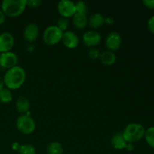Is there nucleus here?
Masks as SVG:
<instances>
[{
  "label": "nucleus",
  "mask_w": 154,
  "mask_h": 154,
  "mask_svg": "<svg viewBox=\"0 0 154 154\" xmlns=\"http://www.w3.org/2000/svg\"><path fill=\"white\" fill-rule=\"evenodd\" d=\"M145 129L139 123H129L122 132L125 141L129 144L140 141L145 135Z\"/></svg>",
  "instance_id": "obj_3"
},
{
  "label": "nucleus",
  "mask_w": 154,
  "mask_h": 154,
  "mask_svg": "<svg viewBox=\"0 0 154 154\" xmlns=\"http://www.w3.org/2000/svg\"><path fill=\"white\" fill-rule=\"evenodd\" d=\"M30 102L28 98L26 96H20L15 102V108L19 113L26 114L29 110Z\"/></svg>",
  "instance_id": "obj_14"
},
{
  "label": "nucleus",
  "mask_w": 154,
  "mask_h": 154,
  "mask_svg": "<svg viewBox=\"0 0 154 154\" xmlns=\"http://www.w3.org/2000/svg\"><path fill=\"white\" fill-rule=\"evenodd\" d=\"M100 52L95 48H90L88 51V56L92 60H96L100 57Z\"/></svg>",
  "instance_id": "obj_24"
},
{
  "label": "nucleus",
  "mask_w": 154,
  "mask_h": 154,
  "mask_svg": "<svg viewBox=\"0 0 154 154\" xmlns=\"http://www.w3.org/2000/svg\"><path fill=\"white\" fill-rule=\"evenodd\" d=\"M75 9H76V13H81L87 14L88 11V8L87 4L84 1H78L75 3Z\"/></svg>",
  "instance_id": "obj_23"
},
{
  "label": "nucleus",
  "mask_w": 154,
  "mask_h": 154,
  "mask_svg": "<svg viewBox=\"0 0 154 154\" xmlns=\"http://www.w3.org/2000/svg\"><path fill=\"white\" fill-rule=\"evenodd\" d=\"M142 2L147 8L154 9V0H144Z\"/></svg>",
  "instance_id": "obj_27"
},
{
  "label": "nucleus",
  "mask_w": 154,
  "mask_h": 154,
  "mask_svg": "<svg viewBox=\"0 0 154 154\" xmlns=\"http://www.w3.org/2000/svg\"><path fill=\"white\" fill-rule=\"evenodd\" d=\"M144 137L147 144L154 148V126L150 127L145 131Z\"/></svg>",
  "instance_id": "obj_21"
},
{
  "label": "nucleus",
  "mask_w": 154,
  "mask_h": 154,
  "mask_svg": "<svg viewBox=\"0 0 154 154\" xmlns=\"http://www.w3.org/2000/svg\"><path fill=\"white\" fill-rule=\"evenodd\" d=\"M2 11L5 16L17 17L23 13L26 8V0H3Z\"/></svg>",
  "instance_id": "obj_2"
},
{
  "label": "nucleus",
  "mask_w": 154,
  "mask_h": 154,
  "mask_svg": "<svg viewBox=\"0 0 154 154\" xmlns=\"http://www.w3.org/2000/svg\"><path fill=\"white\" fill-rule=\"evenodd\" d=\"M73 24L75 28L78 29H83L88 24V19L87 14L81 13H75L73 16Z\"/></svg>",
  "instance_id": "obj_15"
},
{
  "label": "nucleus",
  "mask_w": 154,
  "mask_h": 154,
  "mask_svg": "<svg viewBox=\"0 0 154 154\" xmlns=\"http://www.w3.org/2000/svg\"><path fill=\"white\" fill-rule=\"evenodd\" d=\"M14 45V38L10 32L0 34V54L11 51Z\"/></svg>",
  "instance_id": "obj_10"
},
{
  "label": "nucleus",
  "mask_w": 154,
  "mask_h": 154,
  "mask_svg": "<svg viewBox=\"0 0 154 154\" xmlns=\"http://www.w3.org/2000/svg\"><path fill=\"white\" fill-rule=\"evenodd\" d=\"M128 143L125 141L122 132H117L111 138V144L116 150L126 149Z\"/></svg>",
  "instance_id": "obj_13"
},
{
  "label": "nucleus",
  "mask_w": 154,
  "mask_h": 154,
  "mask_svg": "<svg viewBox=\"0 0 154 154\" xmlns=\"http://www.w3.org/2000/svg\"><path fill=\"white\" fill-rule=\"evenodd\" d=\"M5 20V15L2 11V10H0V26L4 23Z\"/></svg>",
  "instance_id": "obj_28"
},
{
  "label": "nucleus",
  "mask_w": 154,
  "mask_h": 154,
  "mask_svg": "<svg viewBox=\"0 0 154 154\" xmlns=\"http://www.w3.org/2000/svg\"><path fill=\"white\" fill-rule=\"evenodd\" d=\"M20 147V145H19V144L17 142L14 143L13 145H12V148H13L14 150H17V151H18V150H19Z\"/></svg>",
  "instance_id": "obj_29"
},
{
  "label": "nucleus",
  "mask_w": 154,
  "mask_h": 154,
  "mask_svg": "<svg viewBox=\"0 0 154 154\" xmlns=\"http://www.w3.org/2000/svg\"><path fill=\"white\" fill-rule=\"evenodd\" d=\"M26 72L22 67L16 66L8 69L3 77V81L6 88L10 90H17L23 85L26 81Z\"/></svg>",
  "instance_id": "obj_1"
},
{
  "label": "nucleus",
  "mask_w": 154,
  "mask_h": 154,
  "mask_svg": "<svg viewBox=\"0 0 154 154\" xmlns=\"http://www.w3.org/2000/svg\"><path fill=\"white\" fill-rule=\"evenodd\" d=\"M69 21L68 18L66 17H61L60 18H59L57 22V26L60 29L61 31H63V32L66 31H67V29L69 27Z\"/></svg>",
  "instance_id": "obj_22"
},
{
  "label": "nucleus",
  "mask_w": 154,
  "mask_h": 154,
  "mask_svg": "<svg viewBox=\"0 0 154 154\" xmlns=\"http://www.w3.org/2000/svg\"><path fill=\"white\" fill-rule=\"evenodd\" d=\"M18 57L14 52L2 53L0 54V66L3 69H10L17 66Z\"/></svg>",
  "instance_id": "obj_7"
},
{
  "label": "nucleus",
  "mask_w": 154,
  "mask_h": 154,
  "mask_svg": "<svg viewBox=\"0 0 154 154\" xmlns=\"http://www.w3.org/2000/svg\"><path fill=\"white\" fill-rule=\"evenodd\" d=\"M83 42L89 48H94L99 45L102 40L101 35L96 31H87L83 35Z\"/></svg>",
  "instance_id": "obj_9"
},
{
  "label": "nucleus",
  "mask_w": 154,
  "mask_h": 154,
  "mask_svg": "<svg viewBox=\"0 0 154 154\" xmlns=\"http://www.w3.org/2000/svg\"><path fill=\"white\" fill-rule=\"evenodd\" d=\"M47 154H63V148L60 143L53 141L47 147Z\"/></svg>",
  "instance_id": "obj_18"
},
{
  "label": "nucleus",
  "mask_w": 154,
  "mask_h": 154,
  "mask_svg": "<svg viewBox=\"0 0 154 154\" xmlns=\"http://www.w3.org/2000/svg\"><path fill=\"white\" fill-rule=\"evenodd\" d=\"M126 149L128 150V151H132V150H133L134 147L133 145H132V144H129V143H128L127 145H126Z\"/></svg>",
  "instance_id": "obj_30"
},
{
  "label": "nucleus",
  "mask_w": 154,
  "mask_h": 154,
  "mask_svg": "<svg viewBox=\"0 0 154 154\" xmlns=\"http://www.w3.org/2000/svg\"><path fill=\"white\" fill-rule=\"evenodd\" d=\"M122 44V38L117 32H111L105 39V46L108 51H115L120 48Z\"/></svg>",
  "instance_id": "obj_8"
},
{
  "label": "nucleus",
  "mask_w": 154,
  "mask_h": 154,
  "mask_svg": "<svg viewBox=\"0 0 154 154\" xmlns=\"http://www.w3.org/2000/svg\"><path fill=\"white\" fill-rule=\"evenodd\" d=\"M39 35V28L35 23H29L26 26L23 30V38L29 42H32L38 38Z\"/></svg>",
  "instance_id": "obj_12"
},
{
  "label": "nucleus",
  "mask_w": 154,
  "mask_h": 154,
  "mask_svg": "<svg viewBox=\"0 0 154 154\" xmlns=\"http://www.w3.org/2000/svg\"><path fill=\"white\" fill-rule=\"evenodd\" d=\"M18 153L19 154H36V150L34 146L32 144H25L20 145Z\"/></svg>",
  "instance_id": "obj_20"
},
{
  "label": "nucleus",
  "mask_w": 154,
  "mask_h": 154,
  "mask_svg": "<svg viewBox=\"0 0 154 154\" xmlns=\"http://www.w3.org/2000/svg\"><path fill=\"white\" fill-rule=\"evenodd\" d=\"M16 127L22 134L30 135L35 129V123L29 114H21L16 120Z\"/></svg>",
  "instance_id": "obj_4"
},
{
  "label": "nucleus",
  "mask_w": 154,
  "mask_h": 154,
  "mask_svg": "<svg viewBox=\"0 0 154 154\" xmlns=\"http://www.w3.org/2000/svg\"><path fill=\"white\" fill-rule=\"evenodd\" d=\"M101 62L105 66H112L117 60V57L113 51H105L100 54Z\"/></svg>",
  "instance_id": "obj_17"
},
{
  "label": "nucleus",
  "mask_w": 154,
  "mask_h": 154,
  "mask_svg": "<svg viewBox=\"0 0 154 154\" xmlns=\"http://www.w3.org/2000/svg\"><path fill=\"white\" fill-rule=\"evenodd\" d=\"M62 42L66 48L69 49H75L78 46L79 39L78 35L72 31H66L62 36Z\"/></svg>",
  "instance_id": "obj_11"
},
{
  "label": "nucleus",
  "mask_w": 154,
  "mask_h": 154,
  "mask_svg": "<svg viewBox=\"0 0 154 154\" xmlns=\"http://www.w3.org/2000/svg\"><path fill=\"white\" fill-rule=\"evenodd\" d=\"M4 86L5 84H4V81H3V78L0 75V90H1L2 88H4Z\"/></svg>",
  "instance_id": "obj_31"
},
{
  "label": "nucleus",
  "mask_w": 154,
  "mask_h": 154,
  "mask_svg": "<svg viewBox=\"0 0 154 154\" xmlns=\"http://www.w3.org/2000/svg\"><path fill=\"white\" fill-rule=\"evenodd\" d=\"M13 99L11 91L8 88H2L0 90V102L2 104H8Z\"/></svg>",
  "instance_id": "obj_19"
},
{
  "label": "nucleus",
  "mask_w": 154,
  "mask_h": 154,
  "mask_svg": "<svg viewBox=\"0 0 154 154\" xmlns=\"http://www.w3.org/2000/svg\"><path fill=\"white\" fill-rule=\"evenodd\" d=\"M147 27L150 32L154 34V16L151 17L147 22Z\"/></svg>",
  "instance_id": "obj_26"
},
{
  "label": "nucleus",
  "mask_w": 154,
  "mask_h": 154,
  "mask_svg": "<svg viewBox=\"0 0 154 154\" xmlns=\"http://www.w3.org/2000/svg\"><path fill=\"white\" fill-rule=\"evenodd\" d=\"M42 5L41 0H26V6L29 5L30 8H38Z\"/></svg>",
  "instance_id": "obj_25"
},
{
  "label": "nucleus",
  "mask_w": 154,
  "mask_h": 154,
  "mask_svg": "<svg viewBox=\"0 0 154 154\" xmlns=\"http://www.w3.org/2000/svg\"><path fill=\"white\" fill-rule=\"evenodd\" d=\"M105 23V18L102 14L99 13H96L92 15L89 18L88 23L90 27L93 29L100 28L101 26L104 25Z\"/></svg>",
  "instance_id": "obj_16"
},
{
  "label": "nucleus",
  "mask_w": 154,
  "mask_h": 154,
  "mask_svg": "<svg viewBox=\"0 0 154 154\" xmlns=\"http://www.w3.org/2000/svg\"><path fill=\"white\" fill-rule=\"evenodd\" d=\"M57 11L63 17L69 18L73 17L76 13L75 3L70 0H61L57 4Z\"/></svg>",
  "instance_id": "obj_6"
},
{
  "label": "nucleus",
  "mask_w": 154,
  "mask_h": 154,
  "mask_svg": "<svg viewBox=\"0 0 154 154\" xmlns=\"http://www.w3.org/2000/svg\"><path fill=\"white\" fill-rule=\"evenodd\" d=\"M63 32L57 26H49L43 32V41L48 45H55L62 40Z\"/></svg>",
  "instance_id": "obj_5"
}]
</instances>
